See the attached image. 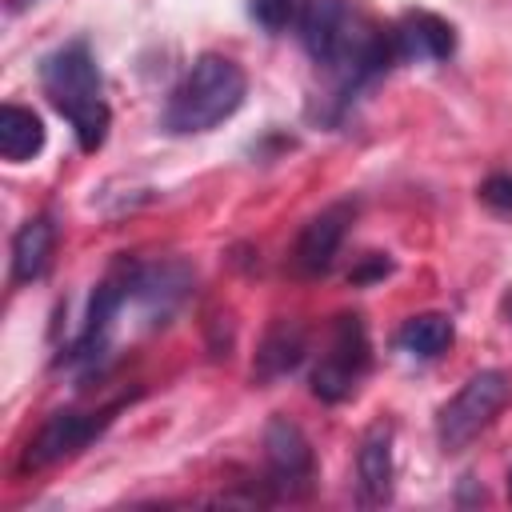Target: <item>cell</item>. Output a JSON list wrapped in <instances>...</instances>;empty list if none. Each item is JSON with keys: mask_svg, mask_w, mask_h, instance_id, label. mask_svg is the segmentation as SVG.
I'll return each mask as SVG.
<instances>
[{"mask_svg": "<svg viewBox=\"0 0 512 512\" xmlns=\"http://www.w3.org/2000/svg\"><path fill=\"white\" fill-rule=\"evenodd\" d=\"M480 200L496 212V216H508L512 220V176L508 172H496L480 184Z\"/></svg>", "mask_w": 512, "mask_h": 512, "instance_id": "16", "label": "cell"}, {"mask_svg": "<svg viewBox=\"0 0 512 512\" xmlns=\"http://www.w3.org/2000/svg\"><path fill=\"white\" fill-rule=\"evenodd\" d=\"M356 480L364 504H384L392 496V424H372L356 448Z\"/></svg>", "mask_w": 512, "mask_h": 512, "instance_id": "10", "label": "cell"}, {"mask_svg": "<svg viewBox=\"0 0 512 512\" xmlns=\"http://www.w3.org/2000/svg\"><path fill=\"white\" fill-rule=\"evenodd\" d=\"M352 216H356V208H352L348 200H340V204L320 208V212L300 228L292 260H296V268H300L304 276H320V272L332 268V260H336V252H340V244H344V236H348Z\"/></svg>", "mask_w": 512, "mask_h": 512, "instance_id": "9", "label": "cell"}, {"mask_svg": "<svg viewBox=\"0 0 512 512\" xmlns=\"http://www.w3.org/2000/svg\"><path fill=\"white\" fill-rule=\"evenodd\" d=\"M508 496H512V472H508Z\"/></svg>", "mask_w": 512, "mask_h": 512, "instance_id": "17", "label": "cell"}, {"mask_svg": "<svg viewBox=\"0 0 512 512\" xmlns=\"http://www.w3.org/2000/svg\"><path fill=\"white\" fill-rule=\"evenodd\" d=\"M248 96V76L236 60L220 56V52H204L192 60V68L184 72V80L172 88L168 104H164V128L172 136H196V132H212L216 124H224L228 116H236V108Z\"/></svg>", "mask_w": 512, "mask_h": 512, "instance_id": "2", "label": "cell"}, {"mask_svg": "<svg viewBox=\"0 0 512 512\" xmlns=\"http://www.w3.org/2000/svg\"><path fill=\"white\" fill-rule=\"evenodd\" d=\"M44 152V124L32 108L24 104H4L0 108V156L8 164H24Z\"/></svg>", "mask_w": 512, "mask_h": 512, "instance_id": "13", "label": "cell"}, {"mask_svg": "<svg viewBox=\"0 0 512 512\" xmlns=\"http://www.w3.org/2000/svg\"><path fill=\"white\" fill-rule=\"evenodd\" d=\"M264 464H268V484L280 496H304L316 476V452L308 436L300 432L296 420L272 416L264 428Z\"/></svg>", "mask_w": 512, "mask_h": 512, "instance_id": "6", "label": "cell"}, {"mask_svg": "<svg viewBox=\"0 0 512 512\" xmlns=\"http://www.w3.org/2000/svg\"><path fill=\"white\" fill-rule=\"evenodd\" d=\"M304 352H308V332H304L296 320H276V324L264 332V340H260L252 376H256L260 384H272V380L296 372L300 360H304Z\"/></svg>", "mask_w": 512, "mask_h": 512, "instance_id": "11", "label": "cell"}, {"mask_svg": "<svg viewBox=\"0 0 512 512\" xmlns=\"http://www.w3.org/2000/svg\"><path fill=\"white\" fill-rule=\"evenodd\" d=\"M388 36H392V52L400 64H436L456 52V28L444 16L424 12V8L404 12Z\"/></svg>", "mask_w": 512, "mask_h": 512, "instance_id": "8", "label": "cell"}, {"mask_svg": "<svg viewBox=\"0 0 512 512\" xmlns=\"http://www.w3.org/2000/svg\"><path fill=\"white\" fill-rule=\"evenodd\" d=\"M452 344V320L440 312H420L408 316L396 332V348L408 352L412 360H436L444 348Z\"/></svg>", "mask_w": 512, "mask_h": 512, "instance_id": "14", "label": "cell"}, {"mask_svg": "<svg viewBox=\"0 0 512 512\" xmlns=\"http://www.w3.org/2000/svg\"><path fill=\"white\" fill-rule=\"evenodd\" d=\"M56 248V224L52 216H32L12 236V284H32L48 272Z\"/></svg>", "mask_w": 512, "mask_h": 512, "instance_id": "12", "label": "cell"}, {"mask_svg": "<svg viewBox=\"0 0 512 512\" xmlns=\"http://www.w3.org/2000/svg\"><path fill=\"white\" fill-rule=\"evenodd\" d=\"M512 396V380L496 368H484V372H472L460 392L436 412V440L444 452H460L468 448L492 420L496 412L508 404Z\"/></svg>", "mask_w": 512, "mask_h": 512, "instance_id": "4", "label": "cell"}, {"mask_svg": "<svg viewBox=\"0 0 512 512\" xmlns=\"http://www.w3.org/2000/svg\"><path fill=\"white\" fill-rule=\"evenodd\" d=\"M372 368V344H368V328L356 312H344L332 320V332H328V344L308 376L312 384V396L324 400V404H340L348 396H356L360 380L368 376Z\"/></svg>", "mask_w": 512, "mask_h": 512, "instance_id": "3", "label": "cell"}, {"mask_svg": "<svg viewBox=\"0 0 512 512\" xmlns=\"http://www.w3.org/2000/svg\"><path fill=\"white\" fill-rule=\"evenodd\" d=\"M304 0H248V16L264 28V32H284Z\"/></svg>", "mask_w": 512, "mask_h": 512, "instance_id": "15", "label": "cell"}, {"mask_svg": "<svg viewBox=\"0 0 512 512\" xmlns=\"http://www.w3.org/2000/svg\"><path fill=\"white\" fill-rule=\"evenodd\" d=\"M40 88H44L48 104L72 124V136L84 152L104 148L112 112H108L104 80H100L88 40H68L60 48H52L40 60Z\"/></svg>", "mask_w": 512, "mask_h": 512, "instance_id": "1", "label": "cell"}, {"mask_svg": "<svg viewBox=\"0 0 512 512\" xmlns=\"http://www.w3.org/2000/svg\"><path fill=\"white\" fill-rule=\"evenodd\" d=\"M112 412H116V408H100V412H72V408H60V412H52V416L36 428V436L28 440L20 468L40 472V468H48V464H60L64 456H76L88 440H96V436L104 432V424L112 420Z\"/></svg>", "mask_w": 512, "mask_h": 512, "instance_id": "7", "label": "cell"}, {"mask_svg": "<svg viewBox=\"0 0 512 512\" xmlns=\"http://www.w3.org/2000/svg\"><path fill=\"white\" fill-rule=\"evenodd\" d=\"M132 284H136V260H120V264L108 268V276L92 288V300H88L80 336L72 340V348L64 356L68 364H96L108 352V336L116 328V316L132 300Z\"/></svg>", "mask_w": 512, "mask_h": 512, "instance_id": "5", "label": "cell"}]
</instances>
